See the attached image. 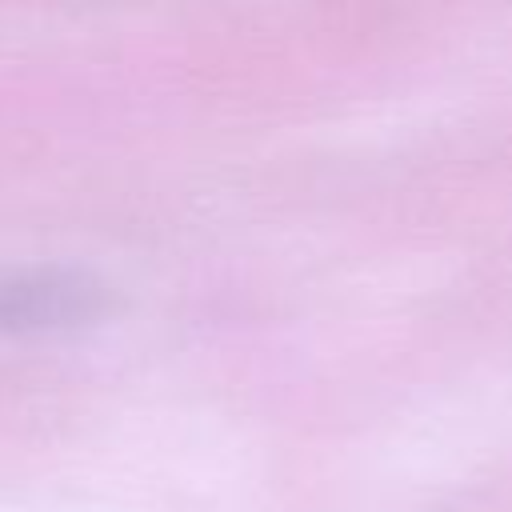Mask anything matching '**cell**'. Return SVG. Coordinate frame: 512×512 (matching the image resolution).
<instances>
[{
  "label": "cell",
  "instance_id": "obj_1",
  "mask_svg": "<svg viewBox=\"0 0 512 512\" xmlns=\"http://www.w3.org/2000/svg\"><path fill=\"white\" fill-rule=\"evenodd\" d=\"M108 308V288L60 264H32V268H4L0 272V332H60L96 320Z\"/></svg>",
  "mask_w": 512,
  "mask_h": 512
}]
</instances>
